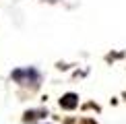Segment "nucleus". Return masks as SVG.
<instances>
[{"instance_id": "1", "label": "nucleus", "mask_w": 126, "mask_h": 124, "mask_svg": "<svg viewBox=\"0 0 126 124\" xmlns=\"http://www.w3.org/2000/svg\"><path fill=\"white\" fill-rule=\"evenodd\" d=\"M62 106H64V108H68V106L75 108V106H77V97H75V95H66L64 101H62Z\"/></svg>"}]
</instances>
